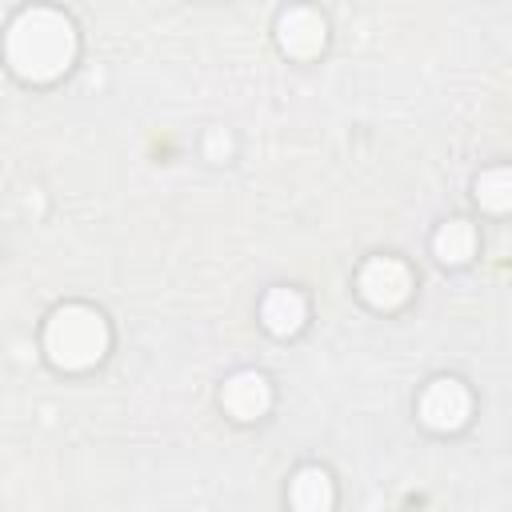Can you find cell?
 I'll return each instance as SVG.
<instances>
[{
  "label": "cell",
  "instance_id": "6da1fadb",
  "mask_svg": "<svg viewBox=\"0 0 512 512\" xmlns=\"http://www.w3.org/2000/svg\"><path fill=\"white\" fill-rule=\"evenodd\" d=\"M76 60V28L56 8H24L8 28V64L20 80H56Z\"/></svg>",
  "mask_w": 512,
  "mask_h": 512
},
{
  "label": "cell",
  "instance_id": "7a4b0ae2",
  "mask_svg": "<svg viewBox=\"0 0 512 512\" xmlns=\"http://www.w3.org/2000/svg\"><path fill=\"white\" fill-rule=\"evenodd\" d=\"M44 352L56 368L80 372L108 352V324L88 304H64L44 324Z\"/></svg>",
  "mask_w": 512,
  "mask_h": 512
},
{
  "label": "cell",
  "instance_id": "3957f363",
  "mask_svg": "<svg viewBox=\"0 0 512 512\" xmlns=\"http://www.w3.org/2000/svg\"><path fill=\"white\" fill-rule=\"evenodd\" d=\"M360 296L372 304V308H400L412 292V272L404 260L396 256H372L364 268H360V280H356Z\"/></svg>",
  "mask_w": 512,
  "mask_h": 512
},
{
  "label": "cell",
  "instance_id": "277c9868",
  "mask_svg": "<svg viewBox=\"0 0 512 512\" xmlns=\"http://www.w3.org/2000/svg\"><path fill=\"white\" fill-rule=\"evenodd\" d=\"M468 412H472V396H468V388H464L460 380H452V376L432 380V384L424 388V396H420V420H424L428 428H436V432H456V428H464V424H468Z\"/></svg>",
  "mask_w": 512,
  "mask_h": 512
},
{
  "label": "cell",
  "instance_id": "5b68a950",
  "mask_svg": "<svg viewBox=\"0 0 512 512\" xmlns=\"http://www.w3.org/2000/svg\"><path fill=\"white\" fill-rule=\"evenodd\" d=\"M276 40H280V48H284L288 56L312 60V56L324 48V40H328V24H324L320 12L296 4V8L280 12V20H276Z\"/></svg>",
  "mask_w": 512,
  "mask_h": 512
},
{
  "label": "cell",
  "instance_id": "8992f818",
  "mask_svg": "<svg viewBox=\"0 0 512 512\" xmlns=\"http://www.w3.org/2000/svg\"><path fill=\"white\" fill-rule=\"evenodd\" d=\"M220 400H224V408H228L236 420H256V416L268 412V404H272V388H268V380H264L260 372L244 368V372H232V376L224 380Z\"/></svg>",
  "mask_w": 512,
  "mask_h": 512
},
{
  "label": "cell",
  "instance_id": "52a82bcc",
  "mask_svg": "<svg viewBox=\"0 0 512 512\" xmlns=\"http://www.w3.org/2000/svg\"><path fill=\"white\" fill-rule=\"evenodd\" d=\"M260 320H264L268 332H276V336H292V332L304 328V320H308V304H304V296H300L296 288H272V292L264 296V304H260Z\"/></svg>",
  "mask_w": 512,
  "mask_h": 512
},
{
  "label": "cell",
  "instance_id": "ba28073f",
  "mask_svg": "<svg viewBox=\"0 0 512 512\" xmlns=\"http://www.w3.org/2000/svg\"><path fill=\"white\" fill-rule=\"evenodd\" d=\"M292 504L300 508V512H324V508H332V500H336V492H332V476L324 472V468H316V464H308V468H300L296 476H292Z\"/></svg>",
  "mask_w": 512,
  "mask_h": 512
},
{
  "label": "cell",
  "instance_id": "9c48e42d",
  "mask_svg": "<svg viewBox=\"0 0 512 512\" xmlns=\"http://www.w3.org/2000/svg\"><path fill=\"white\" fill-rule=\"evenodd\" d=\"M432 248H436V256H440L444 264H464V260L476 252V232H472L468 220H448V224H440Z\"/></svg>",
  "mask_w": 512,
  "mask_h": 512
},
{
  "label": "cell",
  "instance_id": "30bf717a",
  "mask_svg": "<svg viewBox=\"0 0 512 512\" xmlns=\"http://www.w3.org/2000/svg\"><path fill=\"white\" fill-rule=\"evenodd\" d=\"M476 200L488 212H512V168H488L476 176Z\"/></svg>",
  "mask_w": 512,
  "mask_h": 512
},
{
  "label": "cell",
  "instance_id": "8fae6325",
  "mask_svg": "<svg viewBox=\"0 0 512 512\" xmlns=\"http://www.w3.org/2000/svg\"><path fill=\"white\" fill-rule=\"evenodd\" d=\"M228 148H232V140H228L224 132H208V156H212V160H224Z\"/></svg>",
  "mask_w": 512,
  "mask_h": 512
}]
</instances>
